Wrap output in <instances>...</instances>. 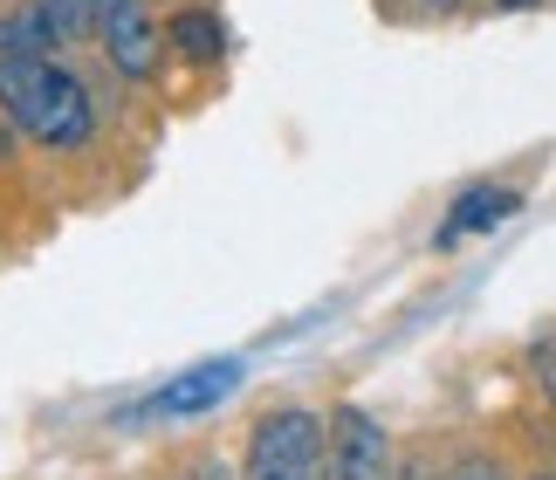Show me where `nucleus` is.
<instances>
[{
  "label": "nucleus",
  "mask_w": 556,
  "mask_h": 480,
  "mask_svg": "<svg viewBox=\"0 0 556 480\" xmlns=\"http://www.w3.org/2000/svg\"><path fill=\"white\" fill-rule=\"evenodd\" d=\"M173 49L186 62H200V70H213V62L227 55V21H220V8H179L173 14Z\"/></svg>",
  "instance_id": "obj_7"
},
{
  "label": "nucleus",
  "mask_w": 556,
  "mask_h": 480,
  "mask_svg": "<svg viewBox=\"0 0 556 480\" xmlns=\"http://www.w3.org/2000/svg\"><path fill=\"white\" fill-rule=\"evenodd\" d=\"M241 480H330V426L309 405H275L248 426Z\"/></svg>",
  "instance_id": "obj_2"
},
{
  "label": "nucleus",
  "mask_w": 556,
  "mask_h": 480,
  "mask_svg": "<svg viewBox=\"0 0 556 480\" xmlns=\"http://www.w3.org/2000/svg\"><path fill=\"white\" fill-rule=\"evenodd\" d=\"M55 41H70L55 28V14L28 0L21 14H0V55H55Z\"/></svg>",
  "instance_id": "obj_8"
},
{
  "label": "nucleus",
  "mask_w": 556,
  "mask_h": 480,
  "mask_svg": "<svg viewBox=\"0 0 556 480\" xmlns=\"http://www.w3.org/2000/svg\"><path fill=\"white\" fill-rule=\"evenodd\" d=\"M502 8H536V0H502Z\"/></svg>",
  "instance_id": "obj_12"
},
{
  "label": "nucleus",
  "mask_w": 556,
  "mask_h": 480,
  "mask_svg": "<svg viewBox=\"0 0 556 480\" xmlns=\"http://www.w3.org/2000/svg\"><path fill=\"white\" fill-rule=\"evenodd\" d=\"M179 480H233V473H227V467H220V460H200V467H186V473H179Z\"/></svg>",
  "instance_id": "obj_11"
},
{
  "label": "nucleus",
  "mask_w": 556,
  "mask_h": 480,
  "mask_svg": "<svg viewBox=\"0 0 556 480\" xmlns=\"http://www.w3.org/2000/svg\"><path fill=\"white\" fill-rule=\"evenodd\" d=\"M446 480H508V473L488 460V453H460V460L446 467Z\"/></svg>",
  "instance_id": "obj_10"
},
{
  "label": "nucleus",
  "mask_w": 556,
  "mask_h": 480,
  "mask_svg": "<svg viewBox=\"0 0 556 480\" xmlns=\"http://www.w3.org/2000/svg\"><path fill=\"white\" fill-rule=\"evenodd\" d=\"M0 111L41 151H83L97 138V103L55 55H0Z\"/></svg>",
  "instance_id": "obj_1"
},
{
  "label": "nucleus",
  "mask_w": 556,
  "mask_h": 480,
  "mask_svg": "<svg viewBox=\"0 0 556 480\" xmlns=\"http://www.w3.org/2000/svg\"><path fill=\"white\" fill-rule=\"evenodd\" d=\"M241 384H248V357H200V364H186L179 378L152 384L131 412H117V419H124V426H179V419H206V412H220Z\"/></svg>",
  "instance_id": "obj_3"
},
{
  "label": "nucleus",
  "mask_w": 556,
  "mask_h": 480,
  "mask_svg": "<svg viewBox=\"0 0 556 480\" xmlns=\"http://www.w3.org/2000/svg\"><path fill=\"white\" fill-rule=\"evenodd\" d=\"M508 213H516V192H502V186H475V192H460V200L446 206V220H440V233H433V248H460L467 233L502 227Z\"/></svg>",
  "instance_id": "obj_6"
},
{
  "label": "nucleus",
  "mask_w": 556,
  "mask_h": 480,
  "mask_svg": "<svg viewBox=\"0 0 556 480\" xmlns=\"http://www.w3.org/2000/svg\"><path fill=\"white\" fill-rule=\"evenodd\" d=\"M529 480H556V473H529Z\"/></svg>",
  "instance_id": "obj_13"
},
{
  "label": "nucleus",
  "mask_w": 556,
  "mask_h": 480,
  "mask_svg": "<svg viewBox=\"0 0 556 480\" xmlns=\"http://www.w3.org/2000/svg\"><path fill=\"white\" fill-rule=\"evenodd\" d=\"M324 426H330V480H392L399 473L392 467V432H384L378 412L344 399Z\"/></svg>",
  "instance_id": "obj_4"
},
{
  "label": "nucleus",
  "mask_w": 556,
  "mask_h": 480,
  "mask_svg": "<svg viewBox=\"0 0 556 480\" xmlns=\"http://www.w3.org/2000/svg\"><path fill=\"white\" fill-rule=\"evenodd\" d=\"M97 41H103V55L117 62V76H159V49H165V35H159V21L144 14V0H124L117 14H103L97 21Z\"/></svg>",
  "instance_id": "obj_5"
},
{
  "label": "nucleus",
  "mask_w": 556,
  "mask_h": 480,
  "mask_svg": "<svg viewBox=\"0 0 556 480\" xmlns=\"http://www.w3.org/2000/svg\"><path fill=\"white\" fill-rule=\"evenodd\" d=\"M529 364H536V384H543V399H549V412H556V323L529 343Z\"/></svg>",
  "instance_id": "obj_9"
}]
</instances>
